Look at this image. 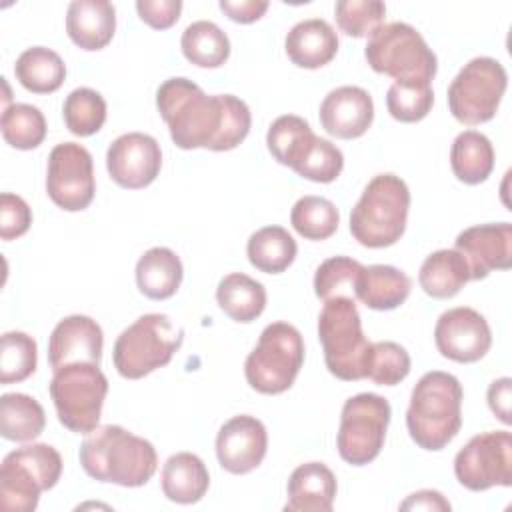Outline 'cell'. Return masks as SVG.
Wrapping results in <instances>:
<instances>
[{"label": "cell", "mask_w": 512, "mask_h": 512, "mask_svg": "<svg viewBox=\"0 0 512 512\" xmlns=\"http://www.w3.org/2000/svg\"><path fill=\"white\" fill-rule=\"evenodd\" d=\"M156 106L172 142L182 150H232L248 136L252 124L244 100L232 94L208 96L198 84L180 76L160 84Z\"/></svg>", "instance_id": "cell-1"}, {"label": "cell", "mask_w": 512, "mask_h": 512, "mask_svg": "<svg viewBox=\"0 0 512 512\" xmlns=\"http://www.w3.org/2000/svg\"><path fill=\"white\" fill-rule=\"evenodd\" d=\"M84 472L98 482L124 488L144 486L158 468L154 446L122 426L106 424L94 428L80 446Z\"/></svg>", "instance_id": "cell-2"}, {"label": "cell", "mask_w": 512, "mask_h": 512, "mask_svg": "<svg viewBox=\"0 0 512 512\" xmlns=\"http://www.w3.org/2000/svg\"><path fill=\"white\" fill-rule=\"evenodd\" d=\"M462 386L456 376L426 372L410 394L406 428L410 438L424 450H442L462 426Z\"/></svg>", "instance_id": "cell-3"}, {"label": "cell", "mask_w": 512, "mask_h": 512, "mask_svg": "<svg viewBox=\"0 0 512 512\" xmlns=\"http://www.w3.org/2000/svg\"><path fill=\"white\" fill-rule=\"evenodd\" d=\"M410 190L396 174L374 176L350 212V232L366 248H386L406 230Z\"/></svg>", "instance_id": "cell-4"}, {"label": "cell", "mask_w": 512, "mask_h": 512, "mask_svg": "<svg viewBox=\"0 0 512 512\" xmlns=\"http://www.w3.org/2000/svg\"><path fill=\"white\" fill-rule=\"evenodd\" d=\"M364 56L378 74L394 82L430 84L438 70V60L422 34L406 22L382 24L368 36Z\"/></svg>", "instance_id": "cell-5"}, {"label": "cell", "mask_w": 512, "mask_h": 512, "mask_svg": "<svg viewBox=\"0 0 512 512\" xmlns=\"http://www.w3.org/2000/svg\"><path fill=\"white\" fill-rule=\"evenodd\" d=\"M318 338L332 376L346 382L366 378V356L372 342L362 332L356 300L346 296L324 300L318 316Z\"/></svg>", "instance_id": "cell-6"}, {"label": "cell", "mask_w": 512, "mask_h": 512, "mask_svg": "<svg viewBox=\"0 0 512 512\" xmlns=\"http://www.w3.org/2000/svg\"><path fill=\"white\" fill-rule=\"evenodd\" d=\"M184 332L166 314H144L114 342L112 360L122 378L138 380L166 366L182 346Z\"/></svg>", "instance_id": "cell-7"}, {"label": "cell", "mask_w": 512, "mask_h": 512, "mask_svg": "<svg viewBox=\"0 0 512 512\" xmlns=\"http://www.w3.org/2000/svg\"><path fill=\"white\" fill-rule=\"evenodd\" d=\"M62 456L50 444H30L12 450L0 468V504L6 512H32L40 492L56 486Z\"/></svg>", "instance_id": "cell-8"}, {"label": "cell", "mask_w": 512, "mask_h": 512, "mask_svg": "<svg viewBox=\"0 0 512 512\" xmlns=\"http://www.w3.org/2000/svg\"><path fill=\"white\" fill-rule=\"evenodd\" d=\"M106 394L108 378L98 364L72 362L54 370L50 380V398L58 420L76 434H90L98 428Z\"/></svg>", "instance_id": "cell-9"}, {"label": "cell", "mask_w": 512, "mask_h": 512, "mask_svg": "<svg viewBox=\"0 0 512 512\" xmlns=\"http://www.w3.org/2000/svg\"><path fill=\"white\" fill-rule=\"evenodd\" d=\"M302 364L304 340L298 328L288 322H272L248 354L244 374L256 392L282 394L294 384Z\"/></svg>", "instance_id": "cell-10"}, {"label": "cell", "mask_w": 512, "mask_h": 512, "mask_svg": "<svg viewBox=\"0 0 512 512\" xmlns=\"http://www.w3.org/2000/svg\"><path fill=\"white\" fill-rule=\"evenodd\" d=\"M506 86L508 74L496 58H472L448 86V108L466 126L484 124L494 118Z\"/></svg>", "instance_id": "cell-11"}, {"label": "cell", "mask_w": 512, "mask_h": 512, "mask_svg": "<svg viewBox=\"0 0 512 512\" xmlns=\"http://www.w3.org/2000/svg\"><path fill=\"white\" fill-rule=\"evenodd\" d=\"M390 416L388 400L378 394L362 392L348 398L342 406L336 436L340 458L352 466L372 462L384 446Z\"/></svg>", "instance_id": "cell-12"}, {"label": "cell", "mask_w": 512, "mask_h": 512, "mask_svg": "<svg viewBox=\"0 0 512 512\" xmlns=\"http://www.w3.org/2000/svg\"><path fill=\"white\" fill-rule=\"evenodd\" d=\"M454 474L472 492L512 486V434L492 430L472 436L454 458Z\"/></svg>", "instance_id": "cell-13"}, {"label": "cell", "mask_w": 512, "mask_h": 512, "mask_svg": "<svg viewBox=\"0 0 512 512\" xmlns=\"http://www.w3.org/2000/svg\"><path fill=\"white\" fill-rule=\"evenodd\" d=\"M46 192L50 200L66 212H78L90 206L96 180L92 156L84 146L62 142L52 148L48 156Z\"/></svg>", "instance_id": "cell-14"}, {"label": "cell", "mask_w": 512, "mask_h": 512, "mask_svg": "<svg viewBox=\"0 0 512 512\" xmlns=\"http://www.w3.org/2000/svg\"><path fill=\"white\" fill-rule=\"evenodd\" d=\"M434 340L444 358L472 364L484 358L490 350L492 332L480 312L468 306H458L440 314L434 328Z\"/></svg>", "instance_id": "cell-15"}, {"label": "cell", "mask_w": 512, "mask_h": 512, "mask_svg": "<svg viewBox=\"0 0 512 512\" xmlns=\"http://www.w3.org/2000/svg\"><path fill=\"white\" fill-rule=\"evenodd\" d=\"M110 178L128 190L150 186L162 168V150L156 138L142 132L118 136L106 152Z\"/></svg>", "instance_id": "cell-16"}, {"label": "cell", "mask_w": 512, "mask_h": 512, "mask_svg": "<svg viewBox=\"0 0 512 512\" xmlns=\"http://www.w3.org/2000/svg\"><path fill=\"white\" fill-rule=\"evenodd\" d=\"M470 270V280H482L492 270H508L512 264V224H478L456 236V248Z\"/></svg>", "instance_id": "cell-17"}, {"label": "cell", "mask_w": 512, "mask_h": 512, "mask_svg": "<svg viewBox=\"0 0 512 512\" xmlns=\"http://www.w3.org/2000/svg\"><path fill=\"white\" fill-rule=\"evenodd\" d=\"M268 434L264 424L248 414H240L222 424L216 436V456L230 474H248L266 456Z\"/></svg>", "instance_id": "cell-18"}, {"label": "cell", "mask_w": 512, "mask_h": 512, "mask_svg": "<svg viewBox=\"0 0 512 512\" xmlns=\"http://www.w3.org/2000/svg\"><path fill=\"white\" fill-rule=\"evenodd\" d=\"M104 334L96 320L90 316L74 314L60 320L48 342V362L58 370L72 362H90L100 366Z\"/></svg>", "instance_id": "cell-19"}, {"label": "cell", "mask_w": 512, "mask_h": 512, "mask_svg": "<svg viewBox=\"0 0 512 512\" xmlns=\"http://www.w3.org/2000/svg\"><path fill=\"white\" fill-rule=\"evenodd\" d=\"M320 124L336 138H360L374 120L372 96L360 86H340L326 94L320 104Z\"/></svg>", "instance_id": "cell-20"}, {"label": "cell", "mask_w": 512, "mask_h": 512, "mask_svg": "<svg viewBox=\"0 0 512 512\" xmlns=\"http://www.w3.org/2000/svg\"><path fill=\"white\" fill-rule=\"evenodd\" d=\"M336 476L322 462L300 464L288 480L286 512H330L336 496Z\"/></svg>", "instance_id": "cell-21"}, {"label": "cell", "mask_w": 512, "mask_h": 512, "mask_svg": "<svg viewBox=\"0 0 512 512\" xmlns=\"http://www.w3.org/2000/svg\"><path fill=\"white\" fill-rule=\"evenodd\" d=\"M66 32L82 50H102L116 32V10L106 0H74L66 12Z\"/></svg>", "instance_id": "cell-22"}, {"label": "cell", "mask_w": 512, "mask_h": 512, "mask_svg": "<svg viewBox=\"0 0 512 512\" xmlns=\"http://www.w3.org/2000/svg\"><path fill=\"white\" fill-rule=\"evenodd\" d=\"M292 64L308 70L326 66L338 52V36L322 18H308L290 28L284 42Z\"/></svg>", "instance_id": "cell-23"}, {"label": "cell", "mask_w": 512, "mask_h": 512, "mask_svg": "<svg viewBox=\"0 0 512 512\" xmlns=\"http://www.w3.org/2000/svg\"><path fill=\"white\" fill-rule=\"evenodd\" d=\"M412 280L388 264L364 266L356 280V300L372 310H394L406 302Z\"/></svg>", "instance_id": "cell-24"}, {"label": "cell", "mask_w": 512, "mask_h": 512, "mask_svg": "<svg viewBox=\"0 0 512 512\" xmlns=\"http://www.w3.org/2000/svg\"><path fill=\"white\" fill-rule=\"evenodd\" d=\"M182 262L170 248L156 246L146 250L136 262L138 290L150 300H166L176 294L182 284Z\"/></svg>", "instance_id": "cell-25"}, {"label": "cell", "mask_w": 512, "mask_h": 512, "mask_svg": "<svg viewBox=\"0 0 512 512\" xmlns=\"http://www.w3.org/2000/svg\"><path fill=\"white\" fill-rule=\"evenodd\" d=\"M210 486L206 464L192 452L172 454L162 468V492L176 504H194Z\"/></svg>", "instance_id": "cell-26"}, {"label": "cell", "mask_w": 512, "mask_h": 512, "mask_svg": "<svg viewBox=\"0 0 512 512\" xmlns=\"http://www.w3.org/2000/svg\"><path fill=\"white\" fill-rule=\"evenodd\" d=\"M470 280V270L458 250H436L420 266L418 282L422 290L438 300L456 296Z\"/></svg>", "instance_id": "cell-27"}, {"label": "cell", "mask_w": 512, "mask_h": 512, "mask_svg": "<svg viewBox=\"0 0 512 512\" xmlns=\"http://www.w3.org/2000/svg\"><path fill=\"white\" fill-rule=\"evenodd\" d=\"M450 166L454 176L464 184L474 186L484 182L494 168L492 142L476 130L460 132L452 142Z\"/></svg>", "instance_id": "cell-28"}, {"label": "cell", "mask_w": 512, "mask_h": 512, "mask_svg": "<svg viewBox=\"0 0 512 512\" xmlns=\"http://www.w3.org/2000/svg\"><path fill=\"white\" fill-rule=\"evenodd\" d=\"M216 300L224 314L236 322L246 324L264 312L266 288L242 272H232L218 282Z\"/></svg>", "instance_id": "cell-29"}, {"label": "cell", "mask_w": 512, "mask_h": 512, "mask_svg": "<svg viewBox=\"0 0 512 512\" xmlns=\"http://www.w3.org/2000/svg\"><path fill=\"white\" fill-rule=\"evenodd\" d=\"M14 74L28 92L50 94L62 86L66 78V64L54 50L32 46L18 56Z\"/></svg>", "instance_id": "cell-30"}, {"label": "cell", "mask_w": 512, "mask_h": 512, "mask_svg": "<svg viewBox=\"0 0 512 512\" xmlns=\"http://www.w3.org/2000/svg\"><path fill=\"white\" fill-rule=\"evenodd\" d=\"M46 414L42 404L20 392H8L0 398V434L12 442H30L42 434Z\"/></svg>", "instance_id": "cell-31"}, {"label": "cell", "mask_w": 512, "mask_h": 512, "mask_svg": "<svg viewBox=\"0 0 512 512\" xmlns=\"http://www.w3.org/2000/svg\"><path fill=\"white\" fill-rule=\"evenodd\" d=\"M296 252V240L282 226H264L256 230L246 244L250 264L266 274L284 272L294 262Z\"/></svg>", "instance_id": "cell-32"}, {"label": "cell", "mask_w": 512, "mask_h": 512, "mask_svg": "<svg viewBox=\"0 0 512 512\" xmlns=\"http://www.w3.org/2000/svg\"><path fill=\"white\" fill-rule=\"evenodd\" d=\"M182 54L200 68H218L230 56V40L226 32L210 20H198L182 32Z\"/></svg>", "instance_id": "cell-33"}, {"label": "cell", "mask_w": 512, "mask_h": 512, "mask_svg": "<svg viewBox=\"0 0 512 512\" xmlns=\"http://www.w3.org/2000/svg\"><path fill=\"white\" fill-rule=\"evenodd\" d=\"M314 136L316 134L312 132L310 124L304 118L284 114L270 124L266 144L276 162L294 168Z\"/></svg>", "instance_id": "cell-34"}, {"label": "cell", "mask_w": 512, "mask_h": 512, "mask_svg": "<svg viewBox=\"0 0 512 512\" xmlns=\"http://www.w3.org/2000/svg\"><path fill=\"white\" fill-rule=\"evenodd\" d=\"M0 128L6 144L16 150L38 148L46 138L44 114L32 104L4 106Z\"/></svg>", "instance_id": "cell-35"}, {"label": "cell", "mask_w": 512, "mask_h": 512, "mask_svg": "<svg viewBox=\"0 0 512 512\" xmlns=\"http://www.w3.org/2000/svg\"><path fill=\"white\" fill-rule=\"evenodd\" d=\"M290 224L306 240H326L338 230L340 214L328 198L302 196L290 212Z\"/></svg>", "instance_id": "cell-36"}, {"label": "cell", "mask_w": 512, "mask_h": 512, "mask_svg": "<svg viewBox=\"0 0 512 512\" xmlns=\"http://www.w3.org/2000/svg\"><path fill=\"white\" fill-rule=\"evenodd\" d=\"M62 116L74 136H92L106 122V100L92 88H76L66 96Z\"/></svg>", "instance_id": "cell-37"}, {"label": "cell", "mask_w": 512, "mask_h": 512, "mask_svg": "<svg viewBox=\"0 0 512 512\" xmlns=\"http://www.w3.org/2000/svg\"><path fill=\"white\" fill-rule=\"evenodd\" d=\"M38 362L36 340L26 332H6L0 342V382H22L34 374Z\"/></svg>", "instance_id": "cell-38"}, {"label": "cell", "mask_w": 512, "mask_h": 512, "mask_svg": "<svg viewBox=\"0 0 512 512\" xmlns=\"http://www.w3.org/2000/svg\"><path fill=\"white\" fill-rule=\"evenodd\" d=\"M362 264L348 256H332L324 260L314 274V292L322 300L346 296L356 300V280L362 272Z\"/></svg>", "instance_id": "cell-39"}, {"label": "cell", "mask_w": 512, "mask_h": 512, "mask_svg": "<svg viewBox=\"0 0 512 512\" xmlns=\"http://www.w3.org/2000/svg\"><path fill=\"white\" fill-rule=\"evenodd\" d=\"M410 372V354L396 342H374L366 356V378L378 386H396Z\"/></svg>", "instance_id": "cell-40"}, {"label": "cell", "mask_w": 512, "mask_h": 512, "mask_svg": "<svg viewBox=\"0 0 512 512\" xmlns=\"http://www.w3.org/2000/svg\"><path fill=\"white\" fill-rule=\"evenodd\" d=\"M342 168H344V156L340 148H336L326 138L314 136L292 170L306 180L328 184L340 176Z\"/></svg>", "instance_id": "cell-41"}, {"label": "cell", "mask_w": 512, "mask_h": 512, "mask_svg": "<svg viewBox=\"0 0 512 512\" xmlns=\"http://www.w3.org/2000/svg\"><path fill=\"white\" fill-rule=\"evenodd\" d=\"M432 104V86L422 82H394L386 94L388 112L398 122H420L428 116Z\"/></svg>", "instance_id": "cell-42"}, {"label": "cell", "mask_w": 512, "mask_h": 512, "mask_svg": "<svg viewBox=\"0 0 512 512\" xmlns=\"http://www.w3.org/2000/svg\"><path fill=\"white\" fill-rule=\"evenodd\" d=\"M338 28L352 38L370 36L382 26L386 6L380 0H340L334 6Z\"/></svg>", "instance_id": "cell-43"}, {"label": "cell", "mask_w": 512, "mask_h": 512, "mask_svg": "<svg viewBox=\"0 0 512 512\" xmlns=\"http://www.w3.org/2000/svg\"><path fill=\"white\" fill-rule=\"evenodd\" d=\"M32 224V212L24 198L12 192L0 196V238L14 240L28 232Z\"/></svg>", "instance_id": "cell-44"}, {"label": "cell", "mask_w": 512, "mask_h": 512, "mask_svg": "<svg viewBox=\"0 0 512 512\" xmlns=\"http://www.w3.org/2000/svg\"><path fill=\"white\" fill-rule=\"evenodd\" d=\"M136 10L142 22H146L150 28L166 30L174 26L182 12L180 0H138Z\"/></svg>", "instance_id": "cell-45"}, {"label": "cell", "mask_w": 512, "mask_h": 512, "mask_svg": "<svg viewBox=\"0 0 512 512\" xmlns=\"http://www.w3.org/2000/svg\"><path fill=\"white\" fill-rule=\"evenodd\" d=\"M220 10L234 22L252 24L268 10L266 0H220Z\"/></svg>", "instance_id": "cell-46"}, {"label": "cell", "mask_w": 512, "mask_h": 512, "mask_svg": "<svg viewBox=\"0 0 512 512\" xmlns=\"http://www.w3.org/2000/svg\"><path fill=\"white\" fill-rule=\"evenodd\" d=\"M510 390H512V380L508 376H504V378L494 380L488 386V394H486L490 410L504 424L512 422V418H510Z\"/></svg>", "instance_id": "cell-47"}, {"label": "cell", "mask_w": 512, "mask_h": 512, "mask_svg": "<svg viewBox=\"0 0 512 512\" xmlns=\"http://www.w3.org/2000/svg\"><path fill=\"white\" fill-rule=\"evenodd\" d=\"M400 510H450V502L436 490H420L410 494Z\"/></svg>", "instance_id": "cell-48"}]
</instances>
